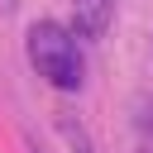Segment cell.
Segmentation results:
<instances>
[{
    "label": "cell",
    "instance_id": "obj_1",
    "mask_svg": "<svg viewBox=\"0 0 153 153\" xmlns=\"http://www.w3.org/2000/svg\"><path fill=\"white\" fill-rule=\"evenodd\" d=\"M24 48H29V67H33L48 86H57V91H81V81H86L81 38H76L67 24H57V19L29 24Z\"/></svg>",
    "mask_w": 153,
    "mask_h": 153
},
{
    "label": "cell",
    "instance_id": "obj_2",
    "mask_svg": "<svg viewBox=\"0 0 153 153\" xmlns=\"http://www.w3.org/2000/svg\"><path fill=\"white\" fill-rule=\"evenodd\" d=\"M115 19V0H72V33L76 38H100Z\"/></svg>",
    "mask_w": 153,
    "mask_h": 153
},
{
    "label": "cell",
    "instance_id": "obj_3",
    "mask_svg": "<svg viewBox=\"0 0 153 153\" xmlns=\"http://www.w3.org/2000/svg\"><path fill=\"white\" fill-rule=\"evenodd\" d=\"M134 148H139V153H153V100H139V115H134Z\"/></svg>",
    "mask_w": 153,
    "mask_h": 153
}]
</instances>
